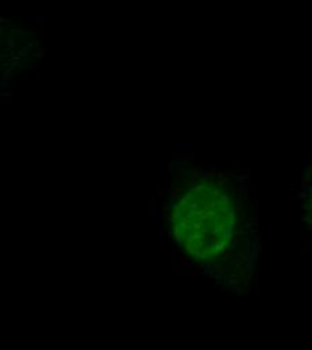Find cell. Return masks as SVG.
Returning a JSON list of instances; mask_svg holds the SVG:
<instances>
[{"label":"cell","mask_w":312,"mask_h":350,"mask_svg":"<svg viewBox=\"0 0 312 350\" xmlns=\"http://www.w3.org/2000/svg\"><path fill=\"white\" fill-rule=\"evenodd\" d=\"M176 239L199 259L217 257L226 249L234 230V206L215 187H197L179 202L175 213Z\"/></svg>","instance_id":"1"},{"label":"cell","mask_w":312,"mask_h":350,"mask_svg":"<svg viewBox=\"0 0 312 350\" xmlns=\"http://www.w3.org/2000/svg\"><path fill=\"white\" fill-rule=\"evenodd\" d=\"M43 16L42 15H37V13H24V15H22L20 18V23L23 26H42L43 24Z\"/></svg>","instance_id":"2"},{"label":"cell","mask_w":312,"mask_h":350,"mask_svg":"<svg viewBox=\"0 0 312 350\" xmlns=\"http://www.w3.org/2000/svg\"><path fill=\"white\" fill-rule=\"evenodd\" d=\"M30 37H34V31L31 30L28 26H24L23 28H20V38L22 39H26V38H30Z\"/></svg>","instance_id":"3"},{"label":"cell","mask_w":312,"mask_h":350,"mask_svg":"<svg viewBox=\"0 0 312 350\" xmlns=\"http://www.w3.org/2000/svg\"><path fill=\"white\" fill-rule=\"evenodd\" d=\"M10 26V27H15L16 26V22H13L10 18H4V16H0V26Z\"/></svg>","instance_id":"4"},{"label":"cell","mask_w":312,"mask_h":350,"mask_svg":"<svg viewBox=\"0 0 312 350\" xmlns=\"http://www.w3.org/2000/svg\"><path fill=\"white\" fill-rule=\"evenodd\" d=\"M15 43H16V40H15V38H13V37H8L6 39V44L8 47H13V46H15Z\"/></svg>","instance_id":"5"}]
</instances>
